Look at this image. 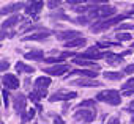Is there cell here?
Returning a JSON list of instances; mask_svg holds the SVG:
<instances>
[{"label":"cell","instance_id":"18","mask_svg":"<svg viewBox=\"0 0 134 124\" xmlns=\"http://www.w3.org/2000/svg\"><path fill=\"white\" fill-rule=\"evenodd\" d=\"M106 58H107V65H110V66H117V65H121V63H123V57H121V55L109 53Z\"/></svg>","mask_w":134,"mask_h":124},{"label":"cell","instance_id":"21","mask_svg":"<svg viewBox=\"0 0 134 124\" xmlns=\"http://www.w3.org/2000/svg\"><path fill=\"white\" fill-rule=\"evenodd\" d=\"M125 76L121 74V72H112V71H107V72H104V79H107V80H121Z\"/></svg>","mask_w":134,"mask_h":124},{"label":"cell","instance_id":"43","mask_svg":"<svg viewBox=\"0 0 134 124\" xmlns=\"http://www.w3.org/2000/svg\"><path fill=\"white\" fill-rule=\"evenodd\" d=\"M132 8H134V7H132Z\"/></svg>","mask_w":134,"mask_h":124},{"label":"cell","instance_id":"20","mask_svg":"<svg viewBox=\"0 0 134 124\" xmlns=\"http://www.w3.org/2000/svg\"><path fill=\"white\" fill-rule=\"evenodd\" d=\"M16 71L18 72H27V74H32V72H35V68H32V66H27L25 63H19L16 65Z\"/></svg>","mask_w":134,"mask_h":124},{"label":"cell","instance_id":"24","mask_svg":"<svg viewBox=\"0 0 134 124\" xmlns=\"http://www.w3.org/2000/svg\"><path fill=\"white\" fill-rule=\"evenodd\" d=\"M46 63H63V57H49L46 58Z\"/></svg>","mask_w":134,"mask_h":124},{"label":"cell","instance_id":"42","mask_svg":"<svg viewBox=\"0 0 134 124\" xmlns=\"http://www.w3.org/2000/svg\"><path fill=\"white\" fill-rule=\"evenodd\" d=\"M132 122H134V115H132Z\"/></svg>","mask_w":134,"mask_h":124},{"label":"cell","instance_id":"27","mask_svg":"<svg viewBox=\"0 0 134 124\" xmlns=\"http://www.w3.org/2000/svg\"><path fill=\"white\" fill-rule=\"evenodd\" d=\"M90 21H92L90 14H87V16H81V17H77V19H76V22H79V24H88Z\"/></svg>","mask_w":134,"mask_h":124},{"label":"cell","instance_id":"11","mask_svg":"<svg viewBox=\"0 0 134 124\" xmlns=\"http://www.w3.org/2000/svg\"><path fill=\"white\" fill-rule=\"evenodd\" d=\"M49 36H51V32H49V30H41L40 33L27 35V36H24L22 39H24V41H43V39H46V38H49Z\"/></svg>","mask_w":134,"mask_h":124},{"label":"cell","instance_id":"4","mask_svg":"<svg viewBox=\"0 0 134 124\" xmlns=\"http://www.w3.org/2000/svg\"><path fill=\"white\" fill-rule=\"evenodd\" d=\"M74 97H77V93H76V91H65V90H60V91L54 93V94L49 97V101H51V102H57V101H70V99H74Z\"/></svg>","mask_w":134,"mask_h":124},{"label":"cell","instance_id":"15","mask_svg":"<svg viewBox=\"0 0 134 124\" xmlns=\"http://www.w3.org/2000/svg\"><path fill=\"white\" fill-rule=\"evenodd\" d=\"M71 74L82 76V77H90V79H95L96 77V71L95 69H76V71H71Z\"/></svg>","mask_w":134,"mask_h":124},{"label":"cell","instance_id":"37","mask_svg":"<svg viewBox=\"0 0 134 124\" xmlns=\"http://www.w3.org/2000/svg\"><path fill=\"white\" fill-rule=\"evenodd\" d=\"M88 3H92V5H103V3H106L107 0H87Z\"/></svg>","mask_w":134,"mask_h":124},{"label":"cell","instance_id":"25","mask_svg":"<svg viewBox=\"0 0 134 124\" xmlns=\"http://www.w3.org/2000/svg\"><path fill=\"white\" fill-rule=\"evenodd\" d=\"M29 97H30V99H32L33 102H38V101L41 99V94H40V93H38L36 90H33V91H32V93L29 94Z\"/></svg>","mask_w":134,"mask_h":124},{"label":"cell","instance_id":"19","mask_svg":"<svg viewBox=\"0 0 134 124\" xmlns=\"http://www.w3.org/2000/svg\"><path fill=\"white\" fill-rule=\"evenodd\" d=\"M25 58L27 60H43L44 58V52L43 50H32V52L25 53Z\"/></svg>","mask_w":134,"mask_h":124},{"label":"cell","instance_id":"26","mask_svg":"<svg viewBox=\"0 0 134 124\" xmlns=\"http://www.w3.org/2000/svg\"><path fill=\"white\" fill-rule=\"evenodd\" d=\"M125 30H134V25L131 24H121L117 27V32H125Z\"/></svg>","mask_w":134,"mask_h":124},{"label":"cell","instance_id":"30","mask_svg":"<svg viewBox=\"0 0 134 124\" xmlns=\"http://www.w3.org/2000/svg\"><path fill=\"white\" fill-rule=\"evenodd\" d=\"M35 113H36V110H35V108H30V110H29V115H22L24 121H29V119H32V118L35 116Z\"/></svg>","mask_w":134,"mask_h":124},{"label":"cell","instance_id":"28","mask_svg":"<svg viewBox=\"0 0 134 124\" xmlns=\"http://www.w3.org/2000/svg\"><path fill=\"white\" fill-rule=\"evenodd\" d=\"M2 96H3V105L8 107V105H10V97H8V90H7V88H3Z\"/></svg>","mask_w":134,"mask_h":124},{"label":"cell","instance_id":"16","mask_svg":"<svg viewBox=\"0 0 134 124\" xmlns=\"http://www.w3.org/2000/svg\"><path fill=\"white\" fill-rule=\"evenodd\" d=\"M85 42H87V39L84 36H81V38H74L71 41H65V47H81Z\"/></svg>","mask_w":134,"mask_h":124},{"label":"cell","instance_id":"1","mask_svg":"<svg viewBox=\"0 0 134 124\" xmlns=\"http://www.w3.org/2000/svg\"><path fill=\"white\" fill-rule=\"evenodd\" d=\"M126 17H128V14L112 16L110 19H107V21H104V22H101V24H93V25L90 27V30H92L93 33H99V32L109 30V28H110V27H114L115 24H121V21H123V19H126Z\"/></svg>","mask_w":134,"mask_h":124},{"label":"cell","instance_id":"3","mask_svg":"<svg viewBox=\"0 0 134 124\" xmlns=\"http://www.w3.org/2000/svg\"><path fill=\"white\" fill-rule=\"evenodd\" d=\"M90 17L92 19H104V17H110V16H115V8L114 7H107V5H104V7H93L92 10H90Z\"/></svg>","mask_w":134,"mask_h":124},{"label":"cell","instance_id":"31","mask_svg":"<svg viewBox=\"0 0 134 124\" xmlns=\"http://www.w3.org/2000/svg\"><path fill=\"white\" fill-rule=\"evenodd\" d=\"M62 2H63V0H49V2H47V7H49V8H55V7H58Z\"/></svg>","mask_w":134,"mask_h":124},{"label":"cell","instance_id":"41","mask_svg":"<svg viewBox=\"0 0 134 124\" xmlns=\"http://www.w3.org/2000/svg\"><path fill=\"white\" fill-rule=\"evenodd\" d=\"M131 47H132V49H134V42H132V44H131Z\"/></svg>","mask_w":134,"mask_h":124},{"label":"cell","instance_id":"9","mask_svg":"<svg viewBox=\"0 0 134 124\" xmlns=\"http://www.w3.org/2000/svg\"><path fill=\"white\" fill-rule=\"evenodd\" d=\"M82 33L81 32H76V30H68V32H60L57 33V39L60 41H71L74 38H81Z\"/></svg>","mask_w":134,"mask_h":124},{"label":"cell","instance_id":"8","mask_svg":"<svg viewBox=\"0 0 134 124\" xmlns=\"http://www.w3.org/2000/svg\"><path fill=\"white\" fill-rule=\"evenodd\" d=\"M68 69H70L68 65H57V66H52V68H44L43 71L47 76H62V74H65Z\"/></svg>","mask_w":134,"mask_h":124},{"label":"cell","instance_id":"12","mask_svg":"<svg viewBox=\"0 0 134 124\" xmlns=\"http://www.w3.org/2000/svg\"><path fill=\"white\" fill-rule=\"evenodd\" d=\"M25 104H27V99H25L24 94H18V96L14 97V110H16L18 113H21V115L24 113Z\"/></svg>","mask_w":134,"mask_h":124},{"label":"cell","instance_id":"22","mask_svg":"<svg viewBox=\"0 0 134 124\" xmlns=\"http://www.w3.org/2000/svg\"><path fill=\"white\" fill-rule=\"evenodd\" d=\"M32 5H33V14H38L44 5V2L43 0H32Z\"/></svg>","mask_w":134,"mask_h":124},{"label":"cell","instance_id":"23","mask_svg":"<svg viewBox=\"0 0 134 124\" xmlns=\"http://www.w3.org/2000/svg\"><path fill=\"white\" fill-rule=\"evenodd\" d=\"M115 38H117L118 42H123V41H129L131 39V35L129 33H125V32H117Z\"/></svg>","mask_w":134,"mask_h":124},{"label":"cell","instance_id":"6","mask_svg":"<svg viewBox=\"0 0 134 124\" xmlns=\"http://www.w3.org/2000/svg\"><path fill=\"white\" fill-rule=\"evenodd\" d=\"M2 82H3V86L5 88H10V90H18L19 88V80L13 74H5L2 77Z\"/></svg>","mask_w":134,"mask_h":124},{"label":"cell","instance_id":"2","mask_svg":"<svg viewBox=\"0 0 134 124\" xmlns=\"http://www.w3.org/2000/svg\"><path fill=\"white\" fill-rule=\"evenodd\" d=\"M96 99L101 102H106L109 105H118L121 102V97H120L118 91H115V90H104V91L98 93Z\"/></svg>","mask_w":134,"mask_h":124},{"label":"cell","instance_id":"17","mask_svg":"<svg viewBox=\"0 0 134 124\" xmlns=\"http://www.w3.org/2000/svg\"><path fill=\"white\" fill-rule=\"evenodd\" d=\"M33 85H35V88H47L51 85V77H46V76L38 77V79H35Z\"/></svg>","mask_w":134,"mask_h":124},{"label":"cell","instance_id":"40","mask_svg":"<svg viewBox=\"0 0 134 124\" xmlns=\"http://www.w3.org/2000/svg\"><path fill=\"white\" fill-rule=\"evenodd\" d=\"M131 108H134V102H131Z\"/></svg>","mask_w":134,"mask_h":124},{"label":"cell","instance_id":"39","mask_svg":"<svg viewBox=\"0 0 134 124\" xmlns=\"http://www.w3.org/2000/svg\"><path fill=\"white\" fill-rule=\"evenodd\" d=\"M120 121H118V118H112V119H109V122L107 124H118Z\"/></svg>","mask_w":134,"mask_h":124},{"label":"cell","instance_id":"35","mask_svg":"<svg viewBox=\"0 0 134 124\" xmlns=\"http://www.w3.org/2000/svg\"><path fill=\"white\" fill-rule=\"evenodd\" d=\"M51 17H54V19H68L63 14V11H58V14H51Z\"/></svg>","mask_w":134,"mask_h":124},{"label":"cell","instance_id":"7","mask_svg":"<svg viewBox=\"0 0 134 124\" xmlns=\"http://www.w3.org/2000/svg\"><path fill=\"white\" fill-rule=\"evenodd\" d=\"M71 85H74V86H103L101 82H98L95 79H90V77H82L79 80H73Z\"/></svg>","mask_w":134,"mask_h":124},{"label":"cell","instance_id":"36","mask_svg":"<svg viewBox=\"0 0 134 124\" xmlns=\"http://www.w3.org/2000/svg\"><path fill=\"white\" fill-rule=\"evenodd\" d=\"M8 68H10V63H8L7 60H2V65H0V69H2V71H7Z\"/></svg>","mask_w":134,"mask_h":124},{"label":"cell","instance_id":"10","mask_svg":"<svg viewBox=\"0 0 134 124\" xmlns=\"http://www.w3.org/2000/svg\"><path fill=\"white\" fill-rule=\"evenodd\" d=\"M24 8V3L22 2H16V3H11L8 7H3L2 8V14L7 16V14H16L18 11H21Z\"/></svg>","mask_w":134,"mask_h":124},{"label":"cell","instance_id":"32","mask_svg":"<svg viewBox=\"0 0 134 124\" xmlns=\"http://www.w3.org/2000/svg\"><path fill=\"white\" fill-rule=\"evenodd\" d=\"M128 88H134V77H131V79L123 85V90H128Z\"/></svg>","mask_w":134,"mask_h":124},{"label":"cell","instance_id":"14","mask_svg":"<svg viewBox=\"0 0 134 124\" xmlns=\"http://www.w3.org/2000/svg\"><path fill=\"white\" fill-rule=\"evenodd\" d=\"M73 63H74V65H77V66H92L95 71H99V66H98L96 63H92L90 60H87V58H82V57H81V58H76V60L73 61Z\"/></svg>","mask_w":134,"mask_h":124},{"label":"cell","instance_id":"13","mask_svg":"<svg viewBox=\"0 0 134 124\" xmlns=\"http://www.w3.org/2000/svg\"><path fill=\"white\" fill-rule=\"evenodd\" d=\"M19 21H21V14H18V13H16V14H13L11 17H8V19H7V21L2 24V30H7V28H11V27H14V25H16Z\"/></svg>","mask_w":134,"mask_h":124},{"label":"cell","instance_id":"33","mask_svg":"<svg viewBox=\"0 0 134 124\" xmlns=\"http://www.w3.org/2000/svg\"><path fill=\"white\" fill-rule=\"evenodd\" d=\"M123 74H134V65H128L123 69Z\"/></svg>","mask_w":134,"mask_h":124},{"label":"cell","instance_id":"29","mask_svg":"<svg viewBox=\"0 0 134 124\" xmlns=\"http://www.w3.org/2000/svg\"><path fill=\"white\" fill-rule=\"evenodd\" d=\"M95 105V101H84L77 105V108H85V107H93Z\"/></svg>","mask_w":134,"mask_h":124},{"label":"cell","instance_id":"5","mask_svg":"<svg viewBox=\"0 0 134 124\" xmlns=\"http://www.w3.org/2000/svg\"><path fill=\"white\" fill-rule=\"evenodd\" d=\"M74 119H77V121H82V122H92L93 119H95V113L92 111V110H77L76 113H74Z\"/></svg>","mask_w":134,"mask_h":124},{"label":"cell","instance_id":"38","mask_svg":"<svg viewBox=\"0 0 134 124\" xmlns=\"http://www.w3.org/2000/svg\"><path fill=\"white\" fill-rule=\"evenodd\" d=\"M54 124H65V121H63L62 118H58V116H55V118H54Z\"/></svg>","mask_w":134,"mask_h":124},{"label":"cell","instance_id":"34","mask_svg":"<svg viewBox=\"0 0 134 124\" xmlns=\"http://www.w3.org/2000/svg\"><path fill=\"white\" fill-rule=\"evenodd\" d=\"M66 2H68L71 7H76V5H79V3H85L87 0H66Z\"/></svg>","mask_w":134,"mask_h":124}]
</instances>
